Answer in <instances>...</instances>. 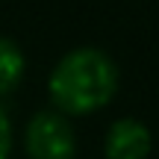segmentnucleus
Instances as JSON below:
<instances>
[{"mask_svg":"<svg viewBox=\"0 0 159 159\" xmlns=\"http://www.w3.org/2000/svg\"><path fill=\"white\" fill-rule=\"evenodd\" d=\"M53 109L62 115H91L109 106L118 91V65L100 47H74L50 71L47 80Z\"/></svg>","mask_w":159,"mask_h":159,"instance_id":"f257e3e1","label":"nucleus"},{"mask_svg":"<svg viewBox=\"0 0 159 159\" xmlns=\"http://www.w3.org/2000/svg\"><path fill=\"white\" fill-rule=\"evenodd\" d=\"M24 153L27 159H74L77 133L68 115L56 109H41L24 127Z\"/></svg>","mask_w":159,"mask_h":159,"instance_id":"f03ea898","label":"nucleus"},{"mask_svg":"<svg viewBox=\"0 0 159 159\" xmlns=\"http://www.w3.org/2000/svg\"><path fill=\"white\" fill-rule=\"evenodd\" d=\"M153 150V136L148 124L139 118H118L109 124L103 139V153L106 159H148Z\"/></svg>","mask_w":159,"mask_h":159,"instance_id":"7ed1b4c3","label":"nucleus"},{"mask_svg":"<svg viewBox=\"0 0 159 159\" xmlns=\"http://www.w3.org/2000/svg\"><path fill=\"white\" fill-rule=\"evenodd\" d=\"M24 74H27V56H24V50L18 47L15 39L0 35V100L9 97L24 83Z\"/></svg>","mask_w":159,"mask_h":159,"instance_id":"20e7f679","label":"nucleus"},{"mask_svg":"<svg viewBox=\"0 0 159 159\" xmlns=\"http://www.w3.org/2000/svg\"><path fill=\"white\" fill-rule=\"evenodd\" d=\"M12 142H15L12 118H9V112L3 109V103H0V159H9L12 156Z\"/></svg>","mask_w":159,"mask_h":159,"instance_id":"39448f33","label":"nucleus"}]
</instances>
